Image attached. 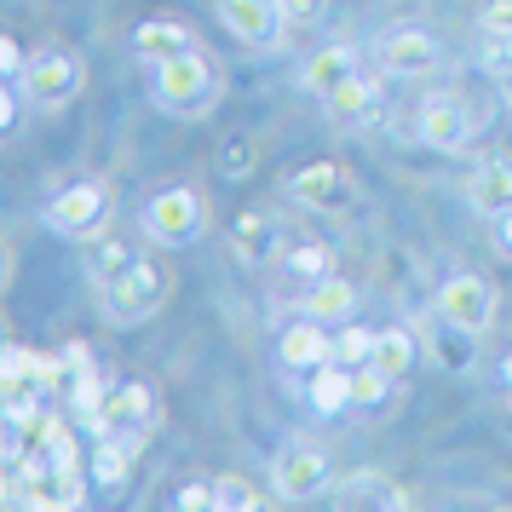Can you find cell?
Returning <instances> with one entry per match:
<instances>
[{
    "instance_id": "6da1fadb",
    "label": "cell",
    "mask_w": 512,
    "mask_h": 512,
    "mask_svg": "<svg viewBox=\"0 0 512 512\" xmlns=\"http://www.w3.org/2000/svg\"><path fill=\"white\" fill-rule=\"evenodd\" d=\"M219 93H225L219 64H213L208 52H196V47L150 70V104H156V110H167V116H179V121L208 116L213 104H219Z\"/></svg>"
},
{
    "instance_id": "7a4b0ae2",
    "label": "cell",
    "mask_w": 512,
    "mask_h": 512,
    "mask_svg": "<svg viewBox=\"0 0 512 512\" xmlns=\"http://www.w3.org/2000/svg\"><path fill=\"white\" fill-rule=\"evenodd\" d=\"M213 213L196 185H156L139 208V231L150 248H196L208 236Z\"/></svg>"
},
{
    "instance_id": "3957f363",
    "label": "cell",
    "mask_w": 512,
    "mask_h": 512,
    "mask_svg": "<svg viewBox=\"0 0 512 512\" xmlns=\"http://www.w3.org/2000/svg\"><path fill=\"white\" fill-rule=\"evenodd\" d=\"M93 294H98V311L116 328H139V323H150V317H162V305L173 300V271H167L162 259L139 254L116 282H104Z\"/></svg>"
},
{
    "instance_id": "277c9868",
    "label": "cell",
    "mask_w": 512,
    "mask_h": 512,
    "mask_svg": "<svg viewBox=\"0 0 512 512\" xmlns=\"http://www.w3.org/2000/svg\"><path fill=\"white\" fill-rule=\"evenodd\" d=\"M156 420H162V403L156 392L144 386V380H116V386H104V403H98V415L87 420V432L93 438H121L144 449V438L156 432Z\"/></svg>"
},
{
    "instance_id": "5b68a950",
    "label": "cell",
    "mask_w": 512,
    "mask_h": 512,
    "mask_svg": "<svg viewBox=\"0 0 512 512\" xmlns=\"http://www.w3.org/2000/svg\"><path fill=\"white\" fill-rule=\"evenodd\" d=\"M110 213H116V190L104 185V179H75V185H64L41 208V219L64 242H93L98 231H110Z\"/></svg>"
},
{
    "instance_id": "8992f818",
    "label": "cell",
    "mask_w": 512,
    "mask_h": 512,
    "mask_svg": "<svg viewBox=\"0 0 512 512\" xmlns=\"http://www.w3.org/2000/svg\"><path fill=\"white\" fill-rule=\"evenodd\" d=\"M18 87H24V104H35V110H64L87 87V70H81V58L70 47H47V52L29 58V70Z\"/></svg>"
},
{
    "instance_id": "52a82bcc",
    "label": "cell",
    "mask_w": 512,
    "mask_h": 512,
    "mask_svg": "<svg viewBox=\"0 0 512 512\" xmlns=\"http://www.w3.org/2000/svg\"><path fill=\"white\" fill-rule=\"evenodd\" d=\"M334 472H328V449L323 443H305V438H288L271 461V489L282 501H317L328 495Z\"/></svg>"
},
{
    "instance_id": "ba28073f",
    "label": "cell",
    "mask_w": 512,
    "mask_h": 512,
    "mask_svg": "<svg viewBox=\"0 0 512 512\" xmlns=\"http://www.w3.org/2000/svg\"><path fill=\"white\" fill-rule=\"evenodd\" d=\"M288 196H294L305 213H351L357 208V179H351L340 162H305L300 173L288 179Z\"/></svg>"
},
{
    "instance_id": "9c48e42d",
    "label": "cell",
    "mask_w": 512,
    "mask_h": 512,
    "mask_svg": "<svg viewBox=\"0 0 512 512\" xmlns=\"http://www.w3.org/2000/svg\"><path fill=\"white\" fill-rule=\"evenodd\" d=\"M219 24H225V35L236 47L271 52V47H282L288 18H282V0H219Z\"/></svg>"
},
{
    "instance_id": "30bf717a",
    "label": "cell",
    "mask_w": 512,
    "mask_h": 512,
    "mask_svg": "<svg viewBox=\"0 0 512 512\" xmlns=\"http://www.w3.org/2000/svg\"><path fill=\"white\" fill-rule=\"evenodd\" d=\"M415 133L426 150H438V156H461V150H472V110H466L455 93H432L426 104H420V121Z\"/></svg>"
},
{
    "instance_id": "8fae6325",
    "label": "cell",
    "mask_w": 512,
    "mask_h": 512,
    "mask_svg": "<svg viewBox=\"0 0 512 512\" xmlns=\"http://www.w3.org/2000/svg\"><path fill=\"white\" fill-rule=\"evenodd\" d=\"M380 64H386V75H403V81H420V75H432L443 64V47H438V35L432 29H420V24H397L380 35Z\"/></svg>"
},
{
    "instance_id": "7c38bea8",
    "label": "cell",
    "mask_w": 512,
    "mask_h": 512,
    "mask_svg": "<svg viewBox=\"0 0 512 512\" xmlns=\"http://www.w3.org/2000/svg\"><path fill=\"white\" fill-rule=\"evenodd\" d=\"M438 311L449 317V323L472 328V334H489L495 311H501V294H495V282H489V277H478V271H461V277L443 282Z\"/></svg>"
},
{
    "instance_id": "4fadbf2b",
    "label": "cell",
    "mask_w": 512,
    "mask_h": 512,
    "mask_svg": "<svg viewBox=\"0 0 512 512\" xmlns=\"http://www.w3.org/2000/svg\"><path fill=\"white\" fill-rule=\"evenodd\" d=\"M282 225H277V213L271 208H242L231 219V254L236 265H271V259L282 254Z\"/></svg>"
},
{
    "instance_id": "5bb4252c",
    "label": "cell",
    "mask_w": 512,
    "mask_h": 512,
    "mask_svg": "<svg viewBox=\"0 0 512 512\" xmlns=\"http://www.w3.org/2000/svg\"><path fill=\"white\" fill-rule=\"evenodd\" d=\"M334 357V334H328L317 317H300V323H288L277 334V363L294 374H311L317 363H328Z\"/></svg>"
},
{
    "instance_id": "9a60e30c",
    "label": "cell",
    "mask_w": 512,
    "mask_h": 512,
    "mask_svg": "<svg viewBox=\"0 0 512 512\" xmlns=\"http://www.w3.org/2000/svg\"><path fill=\"white\" fill-rule=\"evenodd\" d=\"M466 202L484 213V219H495V213L512 208V150H495V156H484V162L472 167Z\"/></svg>"
},
{
    "instance_id": "2e32d148",
    "label": "cell",
    "mask_w": 512,
    "mask_h": 512,
    "mask_svg": "<svg viewBox=\"0 0 512 512\" xmlns=\"http://www.w3.org/2000/svg\"><path fill=\"white\" fill-rule=\"evenodd\" d=\"M328 501L334 507H409V489L392 484L386 472H351L328 484Z\"/></svg>"
},
{
    "instance_id": "e0dca14e",
    "label": "cell",
    "mask_w": 512,
    "mask_h": 512,
    "mask_svg": "<svg viewBox=\"0 0 512 512\" xmlns=\"http://www.w3.org/2000/svg\"><path fill=\"white\" fill-rule=\"evenodd\" d=\"M351 380H357V369H346V363H317V369L305 374V403L317 409L323 420H340L351 409Z\"/></svg>"
},
{
    "instance_id": "ac0fdd59",
    "label": "cell",
    "mask_w": 512,
    "mask_h": 512,
    "mask_svg": "<svg viewBox=\"0 0 512 512\" xmlns=\"http://www.w3.org/2000/svg\"><path fill=\"white\" fill-rule=\"evenodd\" d=\"M426 351H432V363L443 374H472V363H478V334L461 323H449L438 311V323L426 328Z\"/></svg>"
},
{
    "instance_id": "d6986e66",
    "label": "cell",
    "mask_w": 512,
    "mask_h": 512,
    "mask_svg": "<svg viewBox=\"0 0 512 512\" xmlns=\"http://www.w3.org/2000/svg\"><path fill=\"white\" fill-rule=\"evenodd\" d=\"M196 47V35H190V24H179V18H144L139 29H133V58H144L150 70L156 64H167V58H179V52Z\"/></svg>"
},
{
    "instance_id": "ffe728a7",
    "label": "cell",
    "mask_w": 512,
    "mask_h": 512,
    "mask_svg": "<svg viewBox=\"0 0 512 512\" xmlns=\"http://www.w3.org/2000/svg\"><path fill=\"white\" fill-rule=\"evenodd\" d=\"M133 443L121 438H93V449H87V478H93L98 495H121L127 489V478H133Z\"/></svg>"
},
{
    "instance_id": "44dd1931",
    "label": "cell",
    "mask_w": 512,
    "mask_h": 512,
    "mask_svg": "<svg viewBox=\"0 0 512 512\" xmlns=\"http://www.w3.org/2000/svg\"><path fill=\"white\" fill-rule=\"evenodd\" d=\"M351 75H357V47H323V52H311V58L300 64V87L317 93V98H328L334 87H346Z\"/></svg>"
},
{
    "instance_id": "7402d4cb",
    "label": "cell",
    "mask_w": 512,
    "mask_h": 512,
    "mask_svg": "<svg viewBox=\"0 0 512 512\" xmlns=\"http://www.w3.org/2000/svg\"><path fill=\"white\" fill-rule=\"evenodd\" d=\"M300 311H305V317H317L323 328H340V323L357 317V288H351L346 277H334V271H328L323 282H311V294H305Z\"/></svg>"
},
{
    "instance_id": "603a6c76",
    "label": "cell",
    "mask_w": 512,
    "mask_h": 512,
    "mask_svg": "<svg viewBox=\"0 0 512 512\" xmlns=\"http://www.w3.org/2000/svg\"><path fill=\"white\" fill-rule=\"evenodd\" d=\"M87 248V282L93 288H104V282H116L133 259H139V248L127 242V236H116V231H98L93 242H81Z\"/></svg>"
},
{
    "instance_id": "cb8c5ba5",
    "label": "cell",
    "mask_w": 512,
    "mask_h": 512,
    "mask_svg": "<svg viewBox=\"0 0 512 512\" xmlns=\"http://www.w3.org/2000/svg\"><path fill=\"white\" fill-rule=\"evenodd\" d=\"M374 104H380V87H374L363 70L351 75L346 87H334V93L323 98V110H328V121H334V127H351V121L374 116Z\"/></svg>"
},
{
    "instance_id": "d4e9b609",
    "label": "cell",
    "mask_w": 512,
    "mask_h": 512,
    "mask_svg": "<svg viewBox=\"0 0 512 512\" xmlns=\"http://www.w3.org/2000/svg\"><path fill=\"white\" fill-rule=\"evenodd\" d=\"M254 167H259V139L254 133H225V139L213 144V173H219L225 185L254 179Z\"/></svg>"
},
{
    "instance_id": "484cf974",
    "label": "cell",
    "mask_w": 512,
    "mask_h": 512,
    "mask_svg": "<svg viewBox=\"0 0 512 512\" xmlns=\"http://www.w3.org/2000/svg\"><path fill=\"white\" fill-rule=\"evenodd\" d=\"M277 265L288 271V277H300V282H323L328 271H334V254H328L317 236H288L282 254H277Z\"/></svg>"
},
{
    "instance_id": "4316f807",
    "label": "cell",
    "mask_w": 512,
    "mask_h": 512,
    "mask_svg": "<svg viewBox=\"0 0 512 512\" xmlns=\"http://www.w3.org/2000/svg\"><path fill=\"white\" fill-rule=\"evenodd\" d=\"M415 357H420V340L409 334V328H380L374 334V369L380 374H392V380H409V369H415Z\"/></svg>"
},
{
    "instance_id": "83f0119b",
    "label": "cell",
    "mask_w": 512,
    "mask_h": 512,
    "mask_svg": "<svg viewBox=\"0 0 512 512\" xmlns=\"http://www.w3.org/2000/svg\"><path fill=\"white\" fill-rule=\"evenodd\" d=\"M397 380L392 374H380L374 363H363L357 369V380H351V409H369V415H386V403H392Z\"/></svg>"
},
{
    "instance_id": "f1b7e54d",
    "label": "cell",
    "mask_w": 512,
    "mask_h": 512,
    "mask_svg": "<svg viewBox=\"0 0 512 512\" xmlns=\"http://www.w3.org/2000/svg\"><path fill=\"white\" fill-rule=\"evenodd\" d=\"M369 357H374V334L357 323V317L334 328V363H346V369H363Z\"/></svg>"
},
{
    "instance_id": "f546056e",
    "label": "cell",
    "mask_w": 512,
    "mask_h": 512,
    "mask_svg": "<svg viewBox=\"0 0 512 512\" xmlns=\"http://www.w3.org/2000/svg\"><path fill=\"white\" fill-rule=\"evenodd\" d=\"M213 507L219 512H254V507H265V495H259L242 472H225V478H213Z\"/></svg>"
},
{
    "instance_id": "4dcf8cb0",
    "label": "cell",
    "mask_w": 512,
    "mask_h": 512,
    "mask_svg": "<svg viewBox=\"0 0 512 512\" xmlns=\"http://www.w3.org/2000/svg\"><path fill=\"white\" fill-rule=\"evenodd\" d=\"M478 29H484V35H495V41H512V0H484Z\"/></svg>"
},
{
    "instance_id": "1f68e13d",
    "label": "cell",
    "mask_w": 512,
    "mask_h": 512,
    "mask_svg": "<svg viewBox=\"0 0 512 512\" xmlns=\"http://www.w3.org/2000/svg\"><path fill=\"white\" fill-rule=\"evenodd\" d=\"M173 507L179 512H208L213 507V478H185L179 495H173Z\"/></svg>"
},
{
    "instance_id": "d6a6232c",
    "label": "cell",
    "mask_w": 512,
    "mask_h": 512,
    "mask_svg": "<svg viewBox=\"0 0 512 512\" xmlns=\"http://www.w3.org/2000/svg\"><path fill=\"white\" fill-rule=\"evenodd\" d=\"M24 70H29V52L12 35H0V81H24Z\"/></svg>"
},
{
    "instance_id": "836d02e7",
    "label": "cell",
    "mask_w": 512,
    "mask_h": 512,
    "mask_svg": "<svg viewBox=\"0 0 512 512\" xmlns=\"http://www.w3.org/2000/svg\"><path fill=\"white\" fill-rule=\"evenodd\" d=\"M489 248H495L501 259H512V208L489 219Z\"/></svg>"
},
{
    "instance_id": "e575fe53",
    "label": "cell",
    "mask_w": 512,
    "mask_h": 512,
    "mask_svg": "<svg viewBox=\"0 0 512 512\" xmlns=\"http://www.w3.org/2000/svg\"><path fill=\"white\" fill-rule=\"evenodd\" d=\"M12 87H18V81H0V139L18 127V93H12Z\"/></svg>"
},
{
    "instance_id": "d590c367",
    "label": "cell",
    "mask_w": 512,
    "mask_h": 512,
    "mask_svg": "<svg viewBox=\"0 0 512 512\" xmlns=\"http://www.w3.org/2000/svg\"><path fill=\"white\" fill-rule=\"evenodd\" d=\"M317 12H323V0H282V18L288 24H311Z\"/></svg>"
},
{
    "instance_id": "8d00e7d4",
    "label": "cell",
    "mask_w": 512,
    "mask_h": 512,
    "mask_svg": "<svg viewBox=\"0 0 512 512\" xmlns=\"http://www.w3.org/2000/svg\"><path fill=\"white\" fill-rule=\"evenodd\" d=\"M6 288H12V248L0 242V294H6Z\"/></svg>"
},
{
    "instance_id": "74e56055",
    "label": "cell",
    "mask_w": 512,
    "mask_h": 512,
    "mask_svg": "<svg viewBox=\"0 0 512 512\" xmlns=\"http://www.w3.org/2000/svg\"><path fill=\"white\" fill-rule=\"evenodd\" d=\"M501 392L512 397V351H507V357H501Z\"/></svg>"
},
{
    "instance_id": "f35d334b",
    "label": "cell",
    "mask_w": 512,
    "mask_h": 512,
    "mask_svg": "<svg viewBox=\"0 0 512 512\" xmlns=\"http://www.w3.org/2000/svg\"><path fill=\"white\" fill-rule=\"evenodd\" d=\"M501 443H512V397H507V409H501Z\"/></svg>"
},
{
    "instance_id": "ab89813d",
    "label": "cell",
    "mask_w": 512,
    "mask_h": 512,
    "mask_svg": "<svg viewBox=\"0 0 512 512\" xmlns=\"http://www.w3.org/2000/svg\"><path fill=\"white\" fill-rule=\"evenodd\" d=\"M0 346H6V317H0Z\"/></svg>"
}]
</instances>
